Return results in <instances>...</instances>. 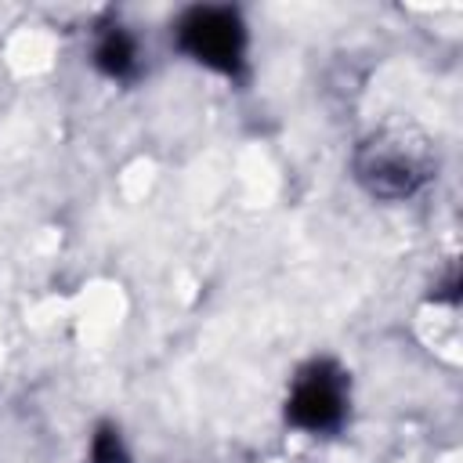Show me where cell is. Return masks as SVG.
Here are the masks:
<instances>
[{
	"label": "cell",
	"instance_id": "obj_4",
	"mask_svg": "<svg viewBox=\"0 0 463 463\" xmlns=\"http://www.w3.org/2000/svg\"><path fill=\"white\" fill-rule=\"evenodd\" d=\"M90 61H94V69H98L105 80H116V83L134 80L137 69H141V51H137L134 33H130L127 25H119V22L98 25Z\"/></svg>",
	"mask_w": 463,
	"mask_h": 463
},
{
	"label": "cell",
	"instance_id": "obj_5",
	"mask_svg": "<svg viewBox=\"0 0 463 463\" xmlns=\"http://www.w3.org/2000/svg\"><path fill=\"white\" fill-rule=\"evenodd\" d=\"M87 463H127V445H123V434L112 427V423H101L90 438V452H87Z\"/></svg>",
	"mask_w": 463,
	"mask_h": 463
},
{
	"label": "cell",
	"instance_id": "obj_2",
	"mask_svg": "<svg viewBox=\"0 0 463 463\" xmlns=\"http://www.w3.org/2000/svg\"><path fill=\"white\" fill-rule=\"evenodd\" d=\"M354 177L376 199H409L430 177V159L423 145H412L405 134H373L354 148Z\"/></svg>",
	"mask_w": 463,
	"mask_h": 463
},
{
	"label": "cell",
	"instance_id": "obj_1",
	"mask_svg": "<svg viewBox=\"0 0 463 463\" xmlns=\"http://www.w3.org/2000/svg\"><path fill=\"white\" fill-rule=\"evenodd\" d=\"M174 47L195 65L239 83L246 80L250 33L242 11L232 4H192L174 22Z\"/></svg>",
	"mask_w": 463,
	"mask_h": 463
},
{
	"label": "cell",
	"instance_id": "obj_3",
	"mask_svg": "<svg viewBox=\"0 0 463 463\" xmlns=\"http://www.w3.org/2000/svg\"><path fill=\"white\" fill-rule=\"evenodd\" d=\"M351 380L333 358L307 362L286 394V423L304 434H333L347 420Z\"/></svg>",
	"mask_w": 463,
	"mask_h": 463
}]
</instances>
